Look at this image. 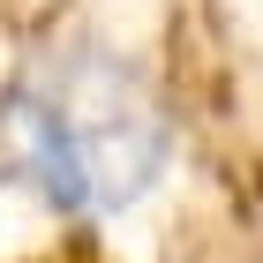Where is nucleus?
I'll return each mask as SVG.
<instances>
[{"label":"nucleus","mask_w":263,"mask_h":263,"mask_svg":"<svg viewBox=\"0 0 263 263\" xmlns=\"http://www.w3.org/2000/svg\"><path fill=\"white\" fill-rule=\"evenodd\" d=\"M15 158L61 211H113L165 165V128L143 90H128L98 61H53L8 105Z\"/></svg>","instance_id":"f257e3e1"}]
</instances>
